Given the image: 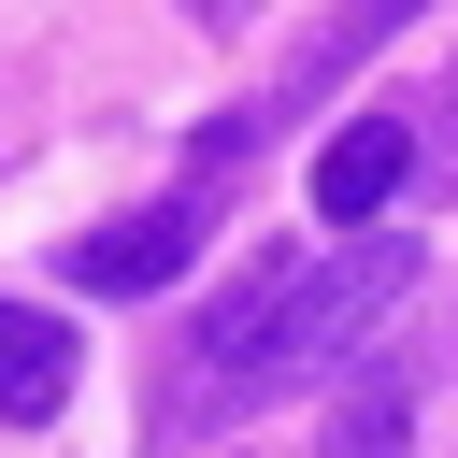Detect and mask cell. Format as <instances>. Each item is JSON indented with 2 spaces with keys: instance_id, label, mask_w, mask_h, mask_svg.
I'll return each instance as SVG.
<instances>
[{
  "instance_id": "52a82bcc",
  "label": "cell",
  "mask_w": 458,
  "mask_h": 458,
  "mask_svg": "<svg viewBox=\"0 0 458 458\" xmlns=\"http://www.w3.org/2000/svg\"><path fill=\"white\" fill-rule=\"evenodd\" d=\"M186 14H200V29H243V14H258V0H186Z\"/></svg>"
},
{
  "instance_id": "7a4b0ae2",
  "label": "cell",
  "mask_w": 458,
  "mask_h": 458,
  "mask_svg": "<svg viewBox=\"0 0 458 458\" xmlns=\"http://www.w3.org/2000/svg\"><path fill=\"white\" fill-rule=\"evenodd\" d=\"M186 258H200V186H186V200H143V215H114V229H86V243H72V286H86V301H143V286H172Z\"/></svg>"
},
{
  "instance_id": "6da1fadb",
  "label": "cell",
  "mask_w": 458,
  "mask_h": 458,
  "mask_svg": "<svg viewBox=\"0 0 458 458\" xmlns=\"http://www.w3.org/2000/svg\"><path fill=\"white\" fill-rule=\"evenodd\" d=\"M415 286V229H344V258H315V272H286V258H258L200 329H186V372L157 386V458L172 444H200L215 415H243V401H272V386H315V372H344L358 344H372V315Z\"/></svg>"
},
{
  "instance_id": "3957f363",
  "label": "cell",
  "mask_w": 458,
  "mask_h": 458,
  "mask_svg": "<svg viewBox=\"0 0 458 458\" xmlns=\"http://www.w3.org/2000/svg\"><path fill=\"white\" fill-rule=\"evenodd\" d=\"M415 401H429V358H415V344H358L315 458H401V444H415Z\"/></svg>"
},
{
  "instance_id": "277c9868",
  "label": "cell",
  "mask_w": 458,
  "mask_h": 458,
  "mask_svg": "<svg viewBox=\"0 0 458 458\" xmlns=\"http://www.w3.org/2000/svg\"><path fill=\"white\" fill-rule=\"evenodd\" d=\"M401 172H415V129H401V114H358V129H329V143H315V215H329V229H358V215H386V200H401Z\"/></svg>"
},
{
  "instance_id": "5b68a950",
  "label": "cell",
  "mask_w": 458,
  "mask_h": 458,
  "mask_svg": "<svg viewBox=\"0 0 458 458\" xmlns=\"http://www.w3.org/2000/svg\"><path fill=\"white\" fill-rule=\"evenodd\" d=\"M415 14H429V0H344V14H329V29H315V43L286 57V86H272L258 114H315V100H329V86H344V72L372 57V43H401Z\"/></svg>"
},
{
  "instance_id": "8992f818",
  "label": "cell",
  "mask_w": 458,
  "mask_h": 458,
  "mask_svg": "<svg viewBox=\"0 0 458 458\" xmlns=\"http://www.w3.org/2000/svg\"><path fill=\"white\" fill-rule=\"evenodd\" d=\"M57 401H72V329L0 301V415H57Z\"/></svg>"
}]
</instances>
